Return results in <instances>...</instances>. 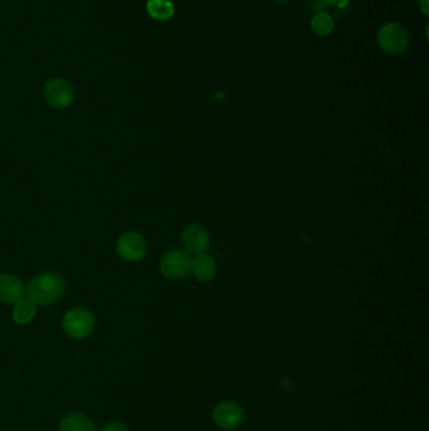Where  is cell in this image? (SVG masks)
<instances>
[{
	"label": "cell",
	"instance_id": "1",
	"mask_svg": "<svg viewBox=\"0 0 429 431\" xmlns=\"http://www.w3.org/2000/svg\"><path fill=\"white\" fill-rule=\"evenodd\" d=\"M66 290L65 279L56 273L34 276L25 286L27 297L36 304L48 305L58 302Z\"/></svg>",
	"mask_w": 429,
	"mask_h": 431
},
{
	"label": "cell",
	"instance_id": "2",
	"mask_svg": "<svg viewBox=\"0 0 429 431\" xmlns=\"http://www.w3.org/2000/svg\"><path fill=\"white\" fill-rule=\"evenodd\" d=\"M192 259L184 250H171L160 260V271L168 279H184L192 273Z\"/></svg>",
	"mask_w": 429,
	"mask_h": 431
},
{
	"label": "cell",
	"instance_id": "3",
	"mask_svg": "<svg viewBox=\"0 0 429 431\" xmlns=\"http://www.w3.org/2000/svg\"><path fill=\"white\" fill-rule=\"evenodd\" d=\"M95 327L92 314L83 308H74L67 312L63 317V329L67 335L74 339L89 337Z\"/></svg>",
	"mask_w": 429,
	"mask_h": 431
},
{
	"label": "cell",
	"instance_id": "4",
	"mask_svg": "<svg viewBox=\"0 0 429 431\" xmlns=\"http://www.w3.org/2000/svg\"><path fill=\"white\" fill-rule=\"evenodd\" d=\"M408 43L407 30L398 23H388L379 32V45L385 52L398 54L407 48Z\"/></svg>",
	"mask_w": 429,
	"mask_h": 431
},
{
	"label": "cell",
	"instance_id": "5",
	"mask_svg": "<svg viewBox=\"0 0 429 431\" xmlns=\"http://www.w3.org/2000/svg\"><path fill=\"white\" fill-rule=\"evenodd\" d=\"M245 411L234 401L218 403L213 411L215 424L224 430H234L245 423Z\"/></svg>",
	"mask_w": 429,
	"mask_h": 431
},
{
	"label": "cell",
	"instance_id": "6",
	"mask_svg": "<svg viewBox=\"0 0 429 431\" xmlns=\"http://www.w3.org/2000/svg\"><path fill=\"white\" fill-rule=\"evenodd\" d=\"M45 98L53 107L65 109L74 100V89L66 80L53 78L45 85Z\"/></svg>",
	"mask_w": 429,
	"mask_h": 431
},
{
	"label": "cell",
	"instance_id": "7",
	"mask_svg": "<svg viewBox=\"0 0 429 431\" xmlns=\"http://www.w3.org/2000/svg\"><path fill=\"white\" fill-rule=\"evenodd\" d=\"M116 249L122 260L133 262V261L140 260L141 257L145 255L146 245H145V240L139 233L126 232L120 236Z\"/></svg>",
	"mask_w": 429,
	"mask_h": 431
},
{
	"label": "cell",
	"instance_id": "8",
	"mask_svg": "<svg viewBox=\"0 0 429 431\" xmlns=\"http://www.w3.org/2000/svg\"><path fill=\"white\" fill-rule=\"evenodd\" d=\"M182 240L185 247L190 251V253H206L209 244V238H208V232L204 230L199 224H190L188 226L182 235Z\"/></svg>",
	"mask_w": 429,
	"mask_h": 431
},
{
	"label": "cell",
	"instance_id": "9",
	"mask_svg": "<svg viewBox=\"0 0 429 431\" xmlns=\"http://www.w3.org/2000/svg\"><path fill=\"white\" fill-rule=\"evenodd\" d=\"M25 293L22 280L9 274H0V300L13 304L19 302Z\"/></svg>",
	"mask_w": 429,
	"mask_h": 431
},
{
	"label": "cell",
	"instance_id": "10",
	"mask_svg": "<svg viewBox=\"0 0 429 431\" xmlns=\"http://www.w3.org/2000/svg\"><path fill=\"white\" fill-rule=\"evenodd\" d=\"M192 271L200 282L203 283L210 282L214 279L215 273H217L214 260L210 256H208L206 253H199L192 260Z\"/></svg>",
	"mask_w": 429,
	"mask_h": 431
},
{
	"label": "cell",
	"instance_id": "11",
	"mask_svg": "<svg viewBox=\"0 0 429 431\" xmlns=\"http://www.w3.org/2000/svg\"><path fill=\"white\" fill-rule=\"evenodd\" d=\"M60 431H97V429L89 417L74 412L62 420Z\"/></svg>",
	"mask_w": 429,
	"mask_h": 431
},
{
	"label": "cell",
	"instance_id": "12",
	"mask_svg": "<svg viewBox=\"0 0 429 431\" xmlns=\"http://www.w3.org/2000/svg\"><path fill=\"white\" fill-rule=\"evenodd\" d=\"M36 303L32 302L30 297H22L19 302H16L14 312H13V318L15 323L18 324H27L28 322L34 318L36 312H37V306Z\"/></svg>",
	"mask_w": 429,
	"mask_h": 431
},
{
	"label": "cell",
	"instance_id": "13",
	"mask_svg": "<svg viewBox=\"0 0 429 431\" xmlns=\"http://www.w3.org/2000/svg\"><path fill=\"white\" fill-rule=\"evenodd\" d=\"M148 13L156 21H168L174 14V8L169 0H148Z\"/></svg>",
	"mask_w": 429,
	"mask_h": 431
},
{
	"label": "cell",
	"instance_id": "14",
	"mask_svg": "<svg viewBox=\"0 0 429 431\" xmlns=\"http://www.w3.org/2000/svg\"><path fill=\"white\" fill-rule=\"evenodd\" d=\"M312 28L320 34V36H326L329 34L333 28V19L326 14H318L314 18L312 21Z\"/></svg>",
	"mask_w": 429,
	"mask_h": 431
},
{
	"label": "cell",
	"instance_id": "15",
	"mask_svg": "<svg viewBox=\"0 0 429 431\" xmlns=\"http://www.w3.org/2000/svg\"><path fill=\"white\" fill-rule=\"evenodd\" d=\"M100 431H129V428L125 424L119 423V421H112V423H107L104 425Z\"/></svg>",
	"mask_w": 429,
	"mask_h": 431
},
{
	"label": "cell",
	"instance_id": "16",
	"mask_svg": "<svg viewBox=\"0 0 429 431\" xmlns=\"http://www.w3.org/2000/svg\"><path fill=\"white\" fill-rule=\"evenodd\" d=\"M280 387L285 392H291L294 390V381L291 379H282L280 381Z\"/></svg>",
	"mask_w": 429,
	"mask_h": 431
},
{
	"label": "cell",
	"instance_id": "17",
	"mask_svg": "<svg viewBox=\"0 0 429 431\" xmlns=\"http://www.w3.org/2000/svg\"><path fill=\"white\" fill-rule=\"evenodd\" d=\"M419 3H421V7H422L423 13L424 14H428V0H419Z\"/></svg>",
	"mask_w": 429,
	"mask_h": 431
},
{
	"label": "cell",
	"instance_id": "18",
	"mask_svg": "<svg viewBox=\"0 0 429 431\" xmlns=\"http://www.w3.org/2000/svg\"><path fill=\"white\" fill-rule=\"evenodd\" d=\"M321 1H324L326 4H333V3H336L338 0H321Z\"/></svg>",
	"mask_w": 429,
	"mask_h": 431
}]
</instances>
